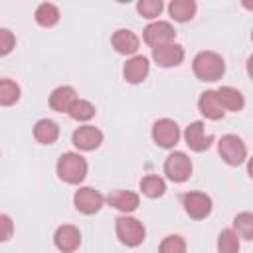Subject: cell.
I'll list each match as a JSON object with an SVG mask.
<instances>
[{"instance_id": "1", "label": "cell", "mask_w": 253, "mask_h": 253, "mask_svg": "<svg viewBox=\"0 0 253 253\" xmlns=\"http://www.w3.org/2000/svg\"><path fill=\"white\" fill-rule=\"evenodd\" d=\"M192 69L202 81H217L225 73V61L215 51H200L192 61Z\"/></svg>"}, {"instance_id": "2", "label": "cell", "mask_w": 253, "mask_h": 253, "mask_svg": "<svg viewBox=\"0 0 253 253\" xmlns=\"http://www.w3.org/2000/svg\"><path fill=\"white\" fill-rule=\"evenodd\" d=\"M57 176L65 184H79L87 176V160L77 152H65L57 160Z\"/></svg>"}, {"instance_id": "3", "label": "cell", "mask_w": 253, "mask_h": 253, "mask_svg": "<svg viewBox=\"0 0 253 253\" xmlns=\"http://www.w3.org/2000/svg\"><path fill=\"white\" fill-rule=\"evenodd\" d=\"M115 231H117V237L123 245L126 247H136L144 241V225L136 219V217H130V215H121L115 223Z\"/></svg>"}, {"instance_id": "4", "label": "cell", "mask_w": 253, "mask_h": 253, "mask_svg": "<svg viewBox=\"0 0 253 253\" xmlns=\"http://www.w3.org/2000/svg\"><path fill=\"white\" fill-rule=\"evenodd\" d=\"M217 152L229 166H239L247 158V146L237 134L221 136V140L217 142Z\"/></svg>"}, {"instance_id": "5", "label": "cell", "mask_w": 253, "mask_h": 253, "mask_svg": "<svg viewBox=\"0 0 253 253\" xmlns=\"http://www.w3.org/2000/svg\"><path fill=\"white\" fill-rule=\"evenodd\" d=\"M184 211L192 219H204L211 213V198L204 192H188L182 196Z\"/></svg>"}, {"instance_id": "6", "label": "cell", "mask_w": 253, "mask_h": 253, "mask_svg": "<svg viewBox=\"0 0 253 253\" xmlns=\"http://www.w3.org/2000/svg\"><path fill=\"white\" fill-rule=\"evenodd\" d=\"M142 38H144V43L154 49V47H160L164 43H170L176 38V30L170 22H152L144 28Z\"/></svg>"}, {"instance_id": "7", "label": "cell", "mask_w": 253, "mask_h": 253, "mask_svg": "<svg viewBox=\"0 0 253 253\" xmlns=\"http://www.w3.org/2000/svg\"><path fill=\"white\" fill-rule=\"evenodd\" d=\"M164 174L172 182H186L192 174V160L184 152H172L164 162Z\"/></svg>"}, {"instance_id": "8", "label": "cell", "mask_w": 253, "mask_h": 253, "mask_svg": "<svg viewBox=\"0 0 253 253\" xmlns=\"http://www.w3.org/2000/svg\"><path fill=\"white\" fill-rule=\"evenodd\" d=\"M180 138V128L172 119H158L152 125V140L162 148H172Z\"/></svg>"}, {"instance_id": "9", "label": "cell", "mask_w": 253, "mask_h": 253, "mask_svg": "<svg viewBox=\"0 0 253 253\" xmlns=\"http://www.w3.org/2000/svg\"><path fill=\"white\" fill-rule=\"evenodd\" d=\"M103 202H105V198H103L97 190H93V188H89V186L79 188V190L75 192V196H73L75 210L81 211V213H85V215L97 213V211L103 208Z\"/></svg>"}, {"instance_id": "10", "label": "cell", "mask_w": 253, "mask_h": 253, "mask_svg": "<svg viewBox=\"0 0 253 253\" xmlns=\"http://www.w3.org/2000/svg\"><path fill=\"white\" fill-rule=\"evenodd\" d=\"M53 243L61 253H73L81 245V233L75 225H59L53 233Z\"/></svg>"}, {"instance_id": "11", "label": "cell", "mask_w": 253, "mask_h": 253, "mask_svg": "<svg viewBox=\"0 0 253 253\" xmlns=\"http://www.w3.org/2000/svg\"><path fill=\"white\" fill-rule=\"evenodd\" d=\"M71 142L79 150H95L103 142V132L97 126H93V125H83V126L73 130Z\"/></svg>"}, {"instance_id": "12", "label": "cell", "mask_w": 253, "mask_h": 253, "mask_svg": "<svg viewBox=\"0 0 253 253\" xmlns=\"http://www.w3.org/2000/svg\"><path fill=\"white\" fill-rule=\"evenodd\" d=\"M152 57L160 67H176L184 59V47L174 43V42H170V43H164L160 47H154L152 49Z\"/></svg>"}, {"instance_id": "13", "label": "cell", "mask_w": 253, "mask_h": 253, "mask_svg": "<svg viewBox=\"0 0 253 253\" xmlns=\"http://www.w3.org/2000/svg\"><path fill=\"white\" fill-rule=\"evenodd\" d=\"M148 71H150V63H148V59H146L144 55H132V57L125 63V67H123L125 79H126L128 83H132V85L142 83V81L146 79Z\"/></svg>"}, {"instance_id": "14", "label": "cell", "mask_w": 253, "mask_h": 253, "mask_svg": "<svg viewBox=\"0 0 253 253\" xmlns=\"http://www.w3.org/2000/svg\"><path fill=\"white\" fill-rule=\"evenodd\" d=\"M184 138H186V144H188L192 150H196V152H202V150L210 148V144L213 142V136H211V134H206L204 125H202L200 121L188 125V128H186V132H184Z\"/></svg>"}, {"instance_id": "15", "label": "cell", "mask_w": 253, "mask_h": 253, "mask_svg": "<svg viewBox=\"0 0 253 253\" xmlns=\"http://www.w3.org/2000/svg\"><path fill=\"white\" fill-rule=\"evenodd\" d=\"M107 202H109V206H113L115 210L125 211V213H130V211H134V210L138 208L140 198H138V194L128 192V190H115V192H111V194L107 196Z\"/></svg>"}, {"instance_id": "16", "label": "cell", "mask_w": 253, "mask_h": 253, "mask_svg": "<svg viewBox=\"0 0 253 253\" xmlns=\"http://www.w3.org/2000/svg\"><path fill=\"white\" fill-rule=\"evenodd\" d=\"M75 101H77V93L69 85H61V87L53 89L49 95V107L57 113H67Z\"/></svg>"}, {"instance_id": "17", "label": "cell", "mask_w": 253, "mask_h": 253, "mask_svg": "<svg viewBox=\"0 0 253 253\" xmlns=\"http://www.w3.org/2000/svg\"><path fill=\"white\" fill-rule=\"evenodd\" d=\"M111 43H113L115 51L123 53V55H132L138 49V38L130 30H117L111 38Z\"/></svg>"}, {"instance_id": "18", "label": "cell", "mask_w": 253, "mask_h": 253, "mask_svg": "<svg viewBox=\"0 0 253 253\" xmlns=\"http://www.w3.org/2000/svg\"><path fill=\"white\" fill-rule=\"evenodd\" d=\"M198 107H200L202 115H204L206 119H211V121H219V119H223V115H225V111L221 109V105H219V101H217L215 91H204V93L200 95V99H198Z\"/></svg>"}, {"instance_id": "19", "label": "cell", "mask_w": 253, "mask_h": 253, "mask_svg": "<svg viewBox=\"0 0 253 253\" xmlns=\"http://www.w3.org/2000/svg\"><path fill=\"white\" fill-rule=\"evenodd\" d=\"M215 95H217V101H219V105H221L223 111H233V113H237V111H241L243 105H245V99H243L241 91H237L235 87H219V89L215 91Z\"/></svg>"}, {"instance_id": "20", "label": "cell", "mask_w": 253, "mask_h": 253, "mask_svg": "<svg viewBox=\"0 0 253 253\" xmlns=\"http://www.w3.org/2000/svg\"><path fill=\"white\" fill-rule=\"evenodd\" d=\"M59 136V126L51 119H40L34 125V138L40 144H53Z\"/></svg>"}, {"instance_id": "21", "label": "cell", "mask_w": 253, "mask_h": 253, "mask_svg": "<svg viewBox=\"0 0 253 253\" xmlns=\"http://www.w3.org/2000/svg\"><path fill=\"white\" fill-rule=\"evenodd\" d=\"M168 12L176 22H188L196 14V2L194 0H172L168 6Z\"/></svg>"}, {"instance_id": "22", "label": "cell", "mask_w": 253, "mask_h": 253, "mask_svg": "<svg viewBox=\"0 0 253 253\" xmlns=\"http://www.w3.org/2000/svg\"><path fill=\"white\" fill-rule=\"evenodd\" d=\"M34 18H36V22H38L40 26H43V28H51V26H55V24L59 22V10H57L55 4H51V2H43V4H40V6L36 8Z\"/></svg>"}, {"instance_id": "23", "label": "cell", "mask_w": 253, "mask_h": 253, "mask_svg": "<svg viewBox=\"0 0 253 253\" xmlns=\"http://www.w3.org/2000/svg\"><path fill=\"white\" fill-rule=\"evenodd\" d=\"M233 231L237 237H243L247 241L253 239V213L249 211H241L235 215L233 219Z\"/></svg>"}, {"instance_id": "24", "label": "cell", "mask_w": 253, "mask_h": 253, "mask_svg": "<svg viewBox=\"0 0 253 253\" xmlns=\"http://www.w3.org/2000/svg\"><path fill=\"white\" fill-rule=\"evenodd\" d=\"M140 190H142V194L148 196V198H160V196L166 192V184H164V180H162L160 176L150 174V176H144V178L140 180Z\"/></svg>"}, {"instance_id": "25", "label": "cell", "mask_w": 253, "mask_h": 253, "mask_svg": "<svg viewBox=\"0 0 253 253\" xmlns=\"http://www.w3.org/2000/svg\"><path fill=\"white\" fill-rule=\"evenodd\" d=\"M20 99V85L12 79H0V105L10 107Z\"/></svg>"}, {"instance_id": "26", "label": "cell", "mask_w": 253, "mask_h": 253, "mask_svg": "<svg viewBox=\"0 0 253 253\" xmlns=\"http://www.w3.org/2000/svg\"><path fill=\"white\" fill-rule=\"evenodd\" d=\"M217 253H239V237L233 229H223L217 235Z\"/></svg>"}, {"instance_id": "27", "label": "cell", "mask_w": 253, "mask_h": 253, "mask_svg": "<svg viewBox=\"0 0 253 253\" xmlns=\"http://www.w3.org/2000/svg\"><path fill=\"white\" fill-rule=\"evenodd\" d=\"M67 113H69V117L75 119V121H89V119L95 117V107H93L89 101H85V99H77V101L71 105V109H69Z\"/></svg>"}, {"instance_id": "28", "label": "cell", "mask_w": 253, "mask_h": 253, "mask_svg": "<svg viewBox=\"0 0 253 253\" xmlns=\"http://www.w3.org/2000/svg\"><path fill=\"white\" fill-rule=\"evenodd\" d=\"M158 253H186V241L180 235H168L162 239Z\"/></svg>"}, {"instance_id": "29", "label": "cell", "mask_w": 253, "mask_h": 253, "mask_svg": "<svg viewBox=\"0 0 253 253\" xmlns=\"http://www.w3.org/2000/svg\"><path fill=\"white\" fill-rule=\"evenodd\" d=\"M162 8H164V4H162L160 0H140V2L136 4L138 14H140L142 18H148V20H152V18L160 16Z\"/></svg>"}, {"instance_id": "30", "label": "cell", "mask_w": 253, "mask_h": 253, "mask_svg": "<svg viewBox=\"0 0 253 253\" xmlns=\"http://www.w3.org/2000/svg\"><path fill=\"white\" fill-rule=\"evenodd\" d=\"M16 45V38L10 30L6 28H0V57L2 55H8Z\"/></svg>"}, {"instance_id": "31", "label": "cell", "mask_w": 253, "mask_h": 253, "mask_svg": "<svg viewBox=\"0 0 253 253\" xmlns=\"http://www.w3.org/2000/svg\"><path fill=\"white\" fill-rule=\"evenodd\" d=\"M12 235H14V221H12V217L6 215V213H0V243L8 241Z\"/></svg>"}]
</instances>
